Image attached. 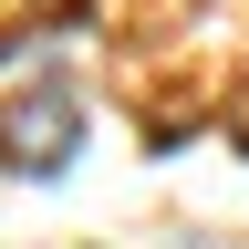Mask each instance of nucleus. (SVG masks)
I'll return each mask as SVG.
<instances>
[{
    "mask_svg": "<svg viewBox=\"0 0 249 249\" xmlns=\"http://www.w3.org/2000/svg\"><path fill=\"white\" fill-rule=\"evenodd\" d=\"M73 156H83V104H73V93H21V104L11 114H0V166H11V177H73Z\"/></svg>",
    "mask_w": 249,
    "mask_h": 249,
    "instance_id": "nucleus-1",
    "label": "nucleus"
},
{
    "mask_svg": "<svg viewBox=\"0 0 249 249\" xmlns=\"http://www.w3.org/2000/svg\"><path fill=\"white\" fill-rule=\"evenodd\" d=\"M187 249H208V239H187Z\"/></svg>",
    "mask_w": 249,
    "mask_h": 249,
    "instance_id": "nucleus-2",
    "label": "nucleus"
}]
</instances>
